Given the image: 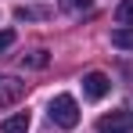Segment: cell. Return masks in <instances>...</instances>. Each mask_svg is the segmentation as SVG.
I'll return each instance as SVG.
<instances>
[{
	"label": "cell",
	"instance_id": "6da1fadb",
	"mask_svg": "<svg viewBox=\"0 0 133 133\" xmlns=\"http://www.w3.org/2000/svg\"><path fill=\"white\" fill-rule=\"evenodd\" d=\"M50 119H54L61 130H72V126L79 122V104H76V97H72V94H58V97L50 101Z\"/></svg>",
	"mask_w": 133,
	"mask_h": 133
},
{
	"label": "cell",
	"instance_id": "7a4b0ae2",
	"mask_svg": "<svg viewBox=\"0 0 133 133\" xmlns=\"http://www.w3.org/2000/svg\"><path fill=\"white\" fill-rule=\"evenodd\" d=\"M97 133H133V111H126V108L104 111L97 119Z\"/></svg>",
	"mask_w": 133,
	"mask_h": 133
},
{
	"label": "cell",
	"instance_id": "3957f363",
	"mask_svg": "<svg viewBox=\"0 0 133 133\" xmlns=\"http://www.w3.org/2000/svg\"><path fill=\"white\" fill-rule=\"evenodd\" d=\"M108 90H111V79L104 72H87V76H83V94H87L90 101H101Z\"/></svg>",
	"mask_w": 133,
	"mask_h": 133
},
{
	"label": "cell",
	"instance_id": "277c9868",
	"mask_svg": "<svg viewBox=\"0 0 133 133\" xmlns=\"http://www.w3.org/2000/svg\"><path fill=\"white\" fill-rule=\"evenodd\" d=\"M22 94H25V83H18V79H0V108L18 104Z\"/></svg>",
	"mask_w": 133,
	"mask_h": 133
},
{
	"label": "cell",
	"instance_id": "5b68a950",
	"mask_svg": "<svg viewBox=\"0 0 133 133\" xmlns=\"http://www.w3.org/2000/svg\"><path fill=\"white\" fill-rule=\"evenodd\" d=\"M0 133H29V111L7 115V119L0 122Z\"/></svg>",
	"mask_w": 133,
	"mask_h": 133
},
{
	"label": "cell",
	"instance_id": "8992f818",
	"mask_svg": "<svg viewBox=\"0 0 133 133\" xmlns=\"http://www.w3.org/2000/svg\"><path fill=\"white\" fill-rule=\"evenodd\" d=\"M111 47H119V50H133V25L115 29V32H111Z\"/></svg>",
	"mask_w": 133,
	"mask_h": 133
},
{
	"label": "cell",
	"instance_id": "52a82bcc",
	"mask_svg": "<svg viewBox=\"0 0 133 133\" xmlns=\"http://www.w3.org/2000/svg\"><path fill=\"white\" fill-rule=\"evenodd\" d=\"M115 22L119 25H133V0H122L115 7Z\"/></svg>",
	"mask_w": 133,
	"mask_h": 133
},
{
	"label": "cell",
	"instance_id": "ba28073f",
	"mask_svg": "<svg viewBox=\"0 0 133 133\" xmlns=\"http://www.w3.org/2000/svg\"><path fill=\"white\" fill-rule=\"evenodd\" d=\"M22 65H29V68H43V65H47V50H32L29 58H22Z\"/></svg>",
	"mask_w": 133,
	"mask_h": 133
},
{
	"label": "cell",
	"instance_id": "9c48e42d",
	"mask_svg": "<svg viewBox=\"0 0 133 133\" xmlns=\"http://www.w3.org/2000/svg\"><path fill=\"white\" fill-rule=\"evenodd\" d=\"M58 4H61V11H72V15H76V11H87V7H90V0H58Z\"/></svg>",
	"mask_w": 133,
	"mask_h": 133
},
{
	"label": "cell",
	"instance_id": "30bf717a",
	"mask_svg": "<svg viewBox=\"0 0 133 133\" xmlns=\"http://www.w3.org/2000/svg\"><path fill=\"white\" fill-rule=\"evenodd\" d=\"M15 15H18L22 22H29V18H47V11H40V7H18Z\"/></svg>",
	"mask_w": 133,
	"mask_h": 133
},
{
	"label": "cell",
	"instance_id": "8fae6325",
	"mask_svg": "<svg viewBox=\"0 0 133 133\" xmlns=\"http://www.w3.org/2000/svg\"><path fill=\"white\" fill-rule=\"evenodd\" d=\"M11 43H15V29H4L0 32V50H7Z\"/></svg>",
	"mask_w": 133,
	"mask_h": 133
}]
</instances>
